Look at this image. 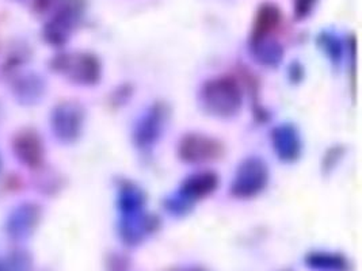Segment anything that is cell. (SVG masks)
<instances>
[{
    "instance_id": "4",
    "label": "cell",
    "mask_w": 362,
    "mask_h": 271,
    "mask_svg": "<svg viewBox=\"0 0 362 271\" xmlns=\"http://www.w3.org/2000/svg\"><path fill=\"white\" fill-rule=\"evenodd\" d=\"M264 182L266 169H264V166L257 160H251L240 169V174L236 179L235 191L240 195H251L264 186Z\"/></svg>"
},
{
    "instance_id": "9",
    "label": "cell",
    "mask_w": 362,
    "mask_h": 271,
    "mask_svg": "<svg viewBox=\"0 0 362 271\" xmlns=\"http://www.w3.org/2000/svg\"><path fill=\"white\" fill-rule=\"evenodd\" d=\"M316 0H295V17L304 19L311 14Z\"/></svg>"
},
{
    "instance_id": "1",
    "label": "cell",
    "mask_w": 362,
    "mask_h": 271,
    "mask_svg": "<svg viewBox=\"0 0 362 271\" xmlns=\"http://www.w3.org/2000/svg\"><path fill=\"white\" fill-rule=\"evenodd\" d=\"M204 97L209 109L220 116L235 113L240 106V91L228 79L211 82L204 91Z\"/></svg>"
},
{
    "instance_id": "8",
    "label": "cell",
    "mask_w": 362,
    "mask_h": 271,
    "mask_svg": "<svg viewBox=\"0 0 362 271\" xmlns=\"http://www.w3.org/2000/svg\"><path fill=\"white\" fill-rule=\"evenodd\" d=\"M216 187V178L212 174H198L187 181V190L194 195H205Z\"/></svg>"
},
{
    "instance_id": "3",
    "label": "cell",
    "mask_w": 362,
    "mask_h": 271,
    "mask_svg": "<svg viewBox=\"0 0 362 271\" xmlns=\"http://www.w3.org/2000/svg\"><path fill=\"white\" fill-rule=\"evenodd\" d=\"M181 155L189 162H208L220 155V145L211 138L190 136L182 141Z\"/></svg>"
},
{
    "instance_id": "5",
    "label": "cell",
    "mask_w": 362,
    "mask_h": 271,
    "mask_svg": "<svg viewBox=\"0 0 362 271\" xmlns=\"http://www.w3.org/2000/svg\"><path fill=\"white\" fill-rule=\"evenodd\" d=\"M280 8L273 3H264L259 6L255 22L252 28V40L255 42H259L264 40L270 33H273L281 23Z\"/></svg>"
},
{
    "instance_id": "10",
    "label": "cell",
    "mask_w": 362,
    "mask_h": 271,
    "mask_svg": "<svg viewBox=\"0 0 362 271\" xmlns=\"http://www.w3.org/2000/svg\"><path fill=\"white\" fill-rule=\"evenodd\" d=\"M57 0H33L34 8L40 13L47 11Z\"/></svg>"
},
{
    "instance_id": "7",
    "label": "cell",
    "mask_w": 362,
    "mask_h": 271,
    "mask_svg": "<svg viewBox=\"0 0 362 271\" xmlns=\"http://www.w3.org/2000/svg\"><path fill=\"white\" fill-rule=\"evenodd\" d=\"M16 147H17L18 155L21 156V159H23V162H26L32 166L40 162V159H41V144L35 138V136H21Z\"/></svg>"
},
{
    "instance_id": "6",
    "label": "cell",
    "mask_w": 362,
    "mask_h": 271,
    "mask_svg": "<svg viewBox=\"0 0 362 271\" xmlns=\"http://www.w3.org/2000/svg\"><path fill=\"white\" fill-rule=\"evenodd\" d=\"M68 73L81 82H94L99 76V66L93 56L78 54V56H64Z\"/></svg>"
},
{
    "instance_id": "2",
    "label": "cell",
    "mask_w": 362,
    "mask_h": 271,
    "mask_svg": "<svg viewBox=\"0 0 362 271\" xmlns=\"http://www.w3.org/2000/svg\"><path fill=\"white\" fill-rule=\"evenodd\" d=\"M83 0H64L57 14L45 26V37L52 44H63L82 16Z\"/></svg>"
}]
</instances>
